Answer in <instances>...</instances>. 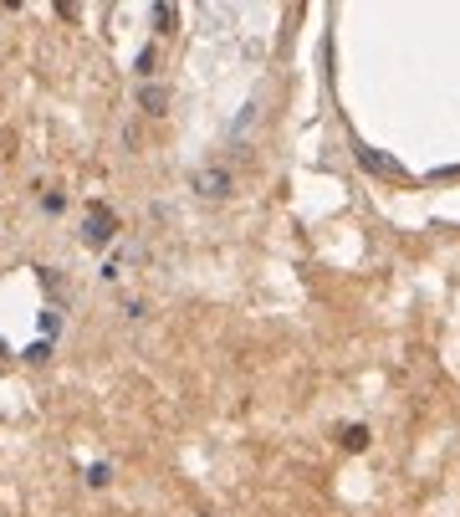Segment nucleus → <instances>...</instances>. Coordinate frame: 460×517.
I'll return each instance as SVG.
<instances>
[{
  "mask_svg": "<svg viewBox=\"0 0 460 517\" xmlns=\"http://www.w3.org/2000/svg\"><path fill=\"white\" fill-rule=\"evenodd\" d=\"M174 16H179L174 6H154V21H159V31H174Z\"/></svg>",
  "mask_w": 460,
  "mask_h": 517,
  "instance_id": "nucleus-6",
  "label": "nucleus"
},
{
  "mask_svg": "<svg viewBox=\"0 0 460 517\" xmlns=\"http://www.w3.org/2000/svg\"><path fill=\"white\" fill-rule=\"evenodd\" d=\"M108 477H113L108 466H92V471H87V482H92V487H108Z\"/></svg>",
  "mask_w": 460,
  "mask_h": 517,
  "instance_id": "nucleus-7",
  "label": "nucleus"
},
{
  "mask_svg": "<svg viewBox=\"0 0 460 517\" xmlns=\"http://www.w3.org/2000/svg\"><path fill=\"white\" fill-rule=\"evenodd\" d=\"M343 446H348V451H363V446H368V425H348V430H343Z\"/></svg>",
  "mask_w": 460,
  "mask_h": 517,
  "instance_id": "nucleus-4",
  "label": "nucleus"
},
{
  "mask_svg": "<svg viewBox=\"0 0 460 517\" xmlns=\"http://www.w3.org/2000/svg\"><path fill=\"white\" fill-rule=\"evenodd\" d=\"M113 231H118V215L108 210V205H92L87 210V221H82V241L98 251V246H108L113 241Z\"/></svg>",
  "mask_w": 460,
  "mask_h": 517,
  "instance_id": "nucleus-1",
  "label": "nucleus"
},
{
  "mask_svg": "<svg viewBox=\"0 0 460 517\" xmlns=\"http://www.w3.org/2000/svg\"><path fill=\"white\" fill-rule=\"evenodd\" d=\"M164 103H169L164 88H144V108H149V113H164Z\"/></svg>",
  "mask_w": 460,
  "mask_h": 517,
  "instance_id": "nucleus-5",
  "label": "nucleus"
},
{
  "mask_svg": "<svg viewBox=\"0 0 460 517\" xmlns=\"http://www.w3.org/2000/svg\"><path fill=\"white\" fill-rule=\"evenodd\" d=\"M195 190H200L205 200H225V195H230V175H225V169H200Z\"/></svg>",
  "mask_w": 460,
  "mask_h": 517,
  "instance_id": "nucleus-3",
  "label": "nucleus"
},
{
  "mask_svg": "<svg viewBox=\"0 0 460 517\" xmlns=\"http://www.w3.org/2000/svg\"><path fill=\"white\" fill-rule=\"evenodd\" d=\"M353 154H358V164L368 169V175H384V180H404V164L399 159H389L384 149H374V144H353Z\"/></svg>",
  "mask_w": 460,
  "mask_h": 517,
  "instance_id": "nucleus-2",
  "label": "nucleus"
}]
</instances>
